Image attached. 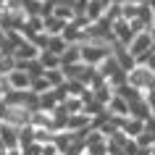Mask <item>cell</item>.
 I'll return each instance as SVG.
<instances>
[{"label":"cell","instance_id":"obj_2","mask_svg":"<svg viewBox=\"0 0 155 155\" xmlns=\"http://www.w3.org/2000/svg\"><path fill=\"white\" fill-rule=\"evenodd\" d=\"M126 84L129 87H134V90H139L142 95L150 90H155V74L147 68V66L137 63V66H131L129 71H126Z\"/></svg>","mask_w":155,"mask_h":155},{"label":"cell","instance_id":"obj_6","mask_svg":"<svg viewBox=\"0 0 155 155\" xmlns=\"http://www.w3.org/2000/svg\"><path fill=\"white\" fill-rule=\"evenodd\" d=\"M105 110H108V116H113V118H129V103L124 97H118V95H113V97L108 100Z\"/></svg>","mask_w":155,"mask_h":155},{"label":"cell","instance_id":"obj_5","mask_svg":"<svg viewBox=\"0 0 155 155\" xmlns=\"http://www.w3.org/2000/svg\"><path fill=\"white\" fill-rule=\"evenodd\" d=\"M11 55H13V61H16V63H21V61H34V58L40 55V50L34 48L29 40H21L16 48H13V53H11Z\"/></svg>","mask_w":155,"mask_h":155},{"label":"cell","instance_id":"obj_11","mask_svg":"<svg viewBox=\"0 0 155 155\" xmlns=\"http://www.w3.org/2000/svg\"><path fill=\"white\" fill-rule=\"evenodd\" d=\"M37 61H40L42 71H50V68H61V58H58V55H53V53H48V50H40Z\"/></svg>","mask_w":155,"mask_h":155},{"label":"cell","instance_id":"obj_4","mask_svg":"<svg viewBox=\"0 0 155 155\" xmlns=\"http://www.w3.org/2000/svg\"><path fill=\"white\" fill-rule=\"evenodd\" d=\"M5 84H8V90H13V92H26V90H29V84H32V76L13 66V68L5 74Z\"/></svg>","mask_w":155,"mask_h":155},{"label":"cell","instance_id":"obj_1","mask_svg":"<svg viewBox=\"0 0 155 155\" xmlns=\"http://www.w3.org/2000/svg\"><path fill=\"white\" fill-rule=\"evenodd\" d=\"M79 53H82V63L87 66H95L103 63L108 55H110V45L108 42H100V40H84L82 45H79Z\"/></svg>","mask_w":155,"mask_h":155},{"label":"cell","instance_id":"obj_14","mask_svg":"<svg viewBox=\"0 0 155 155\" xmlns=\"http://www.w3.org/2000/svg\"><path fill=\"white\" fill-rule=\"evenodd\" d=\"M142 66H147V68H150V71L155 74V50H153V53H150V55L145 58V61H142Z\"/></svg>","mask_w":155,"mask_h":155},{"label":"cell","instance_id":"obj_19","mask_svg":"<svg viewBox=\"0 0 155 155\" xmlns=\"http://www.w3.org/2000/svg\"><path fill=\"white\" fill-rule=\"evenodd\" d=\"M153 147H155V145H153Z\"/></svg>","mask_w":155,"mask_h":155},{"label":"cell","instance_id":"obj_17","mask_svg":"<svg viewBox=\"0 0 155 155\" xmlns=\"http://www.w3.org/2000/svg\"><path fill=\"white\" fill-rule=\"evenodd\" d=\"M63 3H68V5H71V3H74V0H63Z\"/></svg>","mask_w":155,"mask_h":155},{"label":"cell","instance_id":"obj_13","mask_svg":"<svg viewBox=\"0 0 155 155\" xmlns=\"http://www.w3.org/2000/svg\"><path fill=\"white\" fill-rule=\"evenodd\" d=\"M42 76H45V82L50 84V90H53V87H61V84L66 82V76H63V71H61V68H50V71H42Z\"/></svg>","mask_w":155,"mask_h":155},{"label":"cell","instance_id":"obj_7","mask_svg":"<svg viewBox=\"0 0 155 155\" xmlns=\"http://www.w3.org/2000/svg\"><path fill=\"white\" fill-rule=\"evenodd\" d=\"M118 131H124V134H126V137H137V134H142V131H145V121H139V118H124L121 121V126H118Z\"/></svg>","mask_w":155,"mask_h":155},{"label":"cell","instance_id":"obj_10","mask_svg":"<svg viewBox=\"0 0 155 155\" xmlns=\"http://www.w3.org/2000/svg\"><path fill=\"white\" fill-rule=\"evenodd\" d=\"M50 16H55V18H61V21H74L76 18V13H74V8L68 5V3H58V5H53V13Z\"/></svg>","mask_w":155,"mask_h":155},{"label":"cell","instance_id":"obj_9","mask_svg":"<svg viewBox=\"0 0 155 155\" xmlns=\"http://www.w3.org/2000/svg\"><path fill=\"white\" fill-rule=\"evenodd\" d=\"M63 26H66V21H61V18H55V16H45V18H42V29H45L48 37L61 34V32H63Z\"/></svg>","mask_w":155,"mask_h":155},{"label":"cell","instance_id":"obj_15","mask_svg":"<svg viewBox=\"0 0 155 155\" xmlns=\"http://www.w3.org/2000/svg\"><path fill=\"white\" fill-rule=\"evenodd\" d=\"M145 131H150V134L155 137V116H147L145 118Z\"/></svg>","mask_w":155,"mask_h":155},{"label":"cell","instance_id":"obj_12","mask_svg":"<svg viewBox=\"0 0 155 155\" xmlns=\"http://www.w3.org/2000/svg\"><path fill=\"white\" fill-rule=\"evenodd\" d=\"M66 45H68V42H66L63 37H61V34H53V37H48V45H45V50L61 58V53L66 50Z\"/></svg>","mask_w":155,"mask_h":155},{"label":"cell","instance_id":"obj_16","mask_svg":"<svg viewBox=\"0 0 155 155\" xmlns=\"http://www.w3.org/2000/svg\"><path fill=\"white\" fill-rule=\"evenodd\" d=\"M147 32H150V37H153V42H155V24L150 26V29H147Z\"/></svg>","mask_w":155,"mask_h":155},{"label":"cell","instance_id":"obj_18","mask_svg":"<svg viewBox=\"0 0 155 155\" xmlns=\"http://www.w3.org/2000/svg\"><path fill=\"white\" fill-rule=\"evenodd\" d=\"M142 3H145V0H142Z\"/></svg>","mask_w":155,"mask_h":155},{"label":"cell","instance_id":"obj_3","mask_svg":"<svg viewBox=\"0 0 155 155\" xmlns=\"http://www.w3.org/2000/svg\"><path fill=\"white\" fill-rule=\"evenodd\" d=\"M126 50H129V55L134 58V63H142V61L155 50V42H153V37H150V32H137L131 37V42L126 45Z\"/></svg>","mask_w":155,"mask_h":155},{"label":"cell","instance_id":"obj_8","mask_svg":"<svg viewBox=\"0 0 155 155\" xmlns=\"http://www.w3.org/2000/svg\"><path fill=\"white\" fill-rule=\"evenodd\" d=\"M71 63H82L79 45H66V50L61 53V66H71Z\"/></svg>","mask_w":155,"mask_h":155}]
</instances>
